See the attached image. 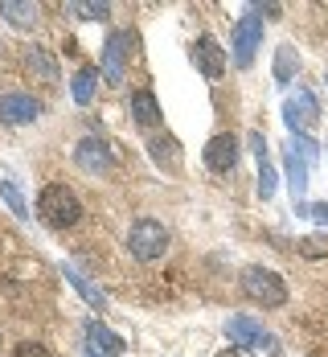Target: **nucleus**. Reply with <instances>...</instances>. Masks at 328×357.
Here are the masks:
<instances>
[{"label": "nucleus", "mask_w": 328, "mask_h": 357, "mask_svg": "<svg viewBox=\"0 0 328 357\" xmlns=\"http://www.w3.org/2000/svg\"><path fill=\"white\" fill-rule=\"evenodd\" d=\"M37 218L45 226H54V230H70L74 222L82 218V202H78V193H74L70 185L54 181V185H45L37 193Z\"/></svg>", "instance_id": "1"}, {"label": "nucleus", "mask_w": 328, "mask_h": 357, "mask_svg": "<svg viewBox=\"0 0 328 357\" xmlns=\"http://www.w3.org/2000/svg\"><path fill=\"white\" fill-rule=\"evenodd\" d=\"M320 160V148L312 136H292L283 144V173H288V185H292V202L304 206V193H308V169Z\"/></svg>", "instance_id": "2"}, {"label": "nucleus", "mask_w": 328, "mask_h": 357, "mask_svg": "<svg viewBox=\"0 0 328 357\" xmlns=\"http://www.w3.org/2000/svg\"><path fill=\"white\" fill-rule=\"evenodd\" d=\"M226 337H230L234 349L263 354V357H279V341H275V333H267L255 317H230V321H226Z\"/></svg>", "instance_id": "3"}, {"label": "nucleus", "mask_w": 328, "mask_h": 357, "mask_svg": "<svg viewBox=\"0 0 328 357\" xmlns=\"http://www.w3.org/2000/svg\"><path fill=\"white\" fill-rule=\"evenodd\" d=\"M242 291H247V300H255L263 308H283L288 304V284L271 267H247L242 271Z\"/></svg>", "instance_id": "4"}, {"label": "nucleus", "mask_w": 328, "mask_h": 357, "mask_svg": "<svg viewBox=\"0 0 328 357\" xmlns=\"http://www.w3.org/2000/svg\"><path fill=\"white\" fill-rule=\"evenodd\" d=\"M127 250H132L140 263H156V259H164V250H169V230H164L156 218H140V222H132V230H127Z\"/></svg>", "instance_id": "5"}, {"label": "nucleus", "mask_w": 328, "mask_h": 357, "mask_svg": "<svg viewBox=\"0 0 328 357\" xmlns=\"http://www.w3.org/2000/svg\"><path fill=\"white\" fill-rule=\"evenodd\" d=\"M136 50V33L132 29H115L103 45V62H99V74L107 78V86H123V74H127V58Z\"/></svg>", "instance_id": "6"}, {"label": "nucleus", "mask_w": 328, "mask_h": 357, "mask_svg": "<svg viewBox=\"0 0 328 357\" xmlns=\"http://www.w3.org/2000/svg\"><path fill=\"white\" fill-rule=\"evenodd\" d=\"M316 119H320V103H316V95L312 91H292L288 95V103H283V123L292 128V136H308V128H316Z\"/></svg>", "instance_id": "7"}, {"label": "nucleus", "mask_w": 328, "mask_h": 357, "mask_svg": "<svg viewBox=\"0 0 328 357\" xmlns=\"http://www.w3.org/2000/svg\"><path fill=\"white\" fill-rule=\"evenodd\" d=\"M258 41H263V17H258V13L238 17V21H234V33H230V45H234V62H238L242 70L255 62Z\"/></svg>", "instance_id": "8"}, {"label": "nucleus", "mask_w": 328, "mask_h": 357, "mask_svg": "<svg viewBox=\"0 0 328 357\" xmlns=\"http://www.w3.org/2000/svg\"><path fill=\"white\" fill-rule=\"evenodd\" d=\"M238 152H242V140H238L234 132H218L214 140L205 144V169L218 173V177L234 173V169H238Z\"/></svg>", "instance_id": "9"}, {"label": "nucleus", "mask_w": 328, "mask_h": 357, "mask_svg": "<svg viewBox=\"0 0 328 357\" xmlns=\"http://www.w3.org/2000/svg\"><path fill=\"white\" fill-rule=\"evenodd\" d=\"M74 160H78V169H82V173H95V177L115 169V156H111L107 140H99V136H82L78 148H74Z\"/></svg>", "instance_id": "10"}, {"label": "nucleus", "mask_w": 328, "mask_h": 357, "mask_svg": "<svg viewBox=\"0 0 328 357\" xmlns=\"http://www.w3.org/2000/svg\"><path fill=\"white\" fill-rule=\"evenodd\" d=\"M193 62H197V74H205L210 82H218L221 74H226V50H221V41L201 33L197 45H193Z\"/></svg>", "instance_id": "11"}, {"label": "nucleus", "mask_w": 328, "mask_h": 357, "mask_svg": "<svg viewBox=\"0 0 328 357\" xmlns=\"http://www.w3.org/2000/svg\"><path fill=\"white\" fill-rule=\"evenodd\" d=\"M41 119V103L25 91H8L0 95V123H33Z\"/></svg>", "instance_id": "12"}, {"label": "nucleus", "mask_w": 328, "mask_h": 357, "mask_svg": "<svg viewBox=\"0 0 328 357\" xmlns=\"http://www.w3.org/2000/svg\"><path fill=\"white\" fill-rule=\"evenodd\" d=\"M82 333H86L91 349H99V354H107V357H119L123 349H127V341H123L115 328H107V324L99 321V317H91V321L82 324Z\"/></svg>", "instance_id": "13"}, {"label": "nucleus", "mask_w": 328, "mask_h": 357, "mask_svg": "<svg viewBox=\"0 0 328 357\" xmlns=\"http://www.w3.org/2000/svg\"><path fill=\"white\" fill-rule=\"evenodd\" d=\"M251 148H255V160H258V197L271 202L275 197V165H271V152H267V136L255 132L251 136Z\"/></svg>", "instance_id": "14"}, {"label": "nucleus", "mask_w": 328, "mask_h": 357, "mask_svg": "<svg viewBox=\"0 0 328 357\" xmlns=\"http://www.w3.org/2000/svg\"><path fill=\"white\" fill-rule=\"evenodd\" d=\"M127 107H132V119H136L140 128H156V123H160V103H156L152 91H136Z\"/></svg>", "instance_id": "15"}, {"label": "nucleus", "mask_w": 328, "mask_h": 357, "mask_svg": "<svg viewBox=\"0 0 328 357\" xmlns=\"http://www.w3.org/2000/svg\"><path fill=\"white\" fill-rule=\"evenodd\" d=\"M0 13H4V21L17 25V29H33L37 25V4L33 0H0Z\"/></svg>", "instance_id": "16"}, {"label": "nucleus", "mask_w": 328, "mask_h": 357, "mask_svg": "<svg viewBox=\"0 0 328 357\" xmlns=\"http://www.w3.org/2000/svg\"><path fill=\"white\" fill-rule=\"evenodd\" d=\"M62 275H66V280H70V284L78 287V291H82V300H86V304H91V308H99V312H103V308H107V296H103V291H99V287L91 284V280H86V275H82V271H78V267H74V263H62Z\"/></svg>", "instance_id": "17"}, {"label": "nucleus", "mask_w": 328, "mask_h": 357, "mask_svg": "<svg viewBox=\"0 0 328 357\" xmlns=\"http://www.w3.org/2000/svg\"><path fill=\"white\" fill-rule=\"evenodd\" d=\"M95 86H99V66H82V70L74 74V82H70L74 103H78V107H86V103L95 99Z\"/></svg>", "instance_id": "18"}, {"label": "nucleus", "mask_w": 328, "mask_h": 357, "mask_svg": "<svg viewBox=\"0 0 328 357\" xmlns=\"http://www.w3.org/2000/svg\"><path fill=\"white\" fill-rule=\"evenodd\" d=\"M295 70H299V54H295L292 45H279V50H275V66H271L275 82H279V86H288V82L295 78Z\"/></svg>", "instance_id": "19"}, {"label": "nucleus", "mask_w": 328, "mask_h": 357, "mask_svg": "<svg viewBox=\"0 0 328 357\" xmlns=\"http://www.w3.org/2000/svg\"><path fill=\"white\" fill-rule=\"evenodd\" d=\"M148 148H152V160H156V165H164V160H169V169L181 165V148H177V140H173L169 132H164V136H152Z\"/></svg>", "instance_id": "20"}, {"label": "nucleus", "mask_w": 328, "mask_h": 357, "mask_svg": "<svg viewBox=\"0 0 328 357\" xmlns=\"http://www.w3.org/2000/svg\"><path fill=\"white\" fill-rule=\"evenodd\" d=\"M29 70H37L45 82H58V58L45 54L41 45H33V50H29Z\"/></svg>", "instance_id": "21"}, {"label": "nucleus", "mask_w": 328, "mask_h": 357, "mask_svg": "<svg viewBox=\"0 0 328 357\" xmlns=\"http://www.w3.org/2000/svg\"><path fill=\"white\" fill-rule=\"evenodd\" d=\"M66 8H74L82 21H107V17H111V4H107V0H70Z\"/></svg>", "instance_id": "22"}, {"label": "nucleus", "mask_w": 328, "mask_h": 357, "mask_svg": "<svg viewBox=\"0 0 328 357\" xmlns=\"http://www.w3.org/2000/svg\"><path fill=\"white\" fill-rule=\"evenodd\" d=\"M0 197H4V206L13 210L17 218H29V206H25V193L13 185V181H0Z\"/></svg>", "instance_id": "23"}, {"label": "nucleus", "mask_w": 328, "mask_h": 357, "mask_svg": "<svg viewBox=\"0 0 328 357\" xmlns=\"http://www.w3.org/2000/svg\"><path fill=\"white\" fill-rule=\"evenodd\" d=\"M299 255H308V259H325L328 255V238H320V234L299 238Z\"/></svg>", "instance_id": "24"}, {"label": "nucleus", "mask_w": 328, "mask_h": 357, "mask_svg": "<svg viewBox=\"0 0 328 357\" xmlns=\"http://www.w3.org/2000/svg\"><path fill=\"white\" fill-rule=\"evenodd\" d=\"M13 357H54L45 345H37V341H21L17 349H13Z\"/></svg>", "instance_id": "25"}, {"label": "nucleus", "mask_w": 328, "mask_h": 357, "mask_svg": "<svg viewBox=\"0 0 328 357\" xmlns=\"http://www.w3.org/2000/svg\"><path fill=\"white\" fill-rule=\"evenodd\" d=\"M308 218H316L320 226H328V202H308Z\"/></svg>", "instance_id": "26"}, {"label": "nucleus", "mask_w": 328, "mask_h": 357, "mask_svg": "<svg viewBox=\"0 0 328 357\" xmlns=\"http://www.w3.org/2000/svg\"><path fill=\"white\" fill-rule=\"evenodd\" d=\"M218 357H255V354H247V349H234V345H230V349H226V354H218Z\"/></svg>", "instance_id": "27"}, {"label": "nucleus", "mask_w": 328, "mask_h": 357, "mask_svg": "<svg viewBox=\"0 0 328 357\" xmlns=\"http://www.w3.org/2000/svg\"><path fill=\"white\" fill-rule=\"evenodd\" d=\"M325 78H328V74H325Z\"/></svg>", "instance_id": "28"}]
</instances>
